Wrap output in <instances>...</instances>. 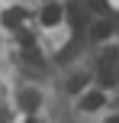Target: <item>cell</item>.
<instances>
[{
  "label": "cell",
  "mask_w": 119,
  "mask_h": 123,
  "mask_svg": "<svg viewBox=\"0 0 119 123\" xmlns=\"http://www.w3.org/2000/svg\"><path fill=\"white\" fill-rule=\"evenodd\" d=\"M19 107H23V110H36L39 107V91H29V87L19 91Z\"/></svg>",
  "instance_id": "obj_4"
},
{
  "label": "cell",
  "mask_w": 119,
  "mask_h": 123,
  "mask_svg": "<svg viewBox=\"0 0 119 123\" xmlns=\"http://www.w3.org/2000/svg\"><path fill=\"white\" fill-rule=\"evenodd\" d=\"M68 87H71V91L77 94V91H81V87H84V78H71V84H68Z\"/></svg>",
  "instance_id": "obj_9"
},
{
  "label": "cell",
  "mask_w": 119,
  "mask_h": 123,
  "mask_svg": "<svg viewBox=\"0 0 119 123\" xmlns=\"http://www.w3.org/2000/svg\"><path fill=\"white\" fill-rule=\"evenodd\" d=\"M90 36H93V39H109V36H113V23H109V19H100V23L90 29Z\"/></svg>",
  "instance_id": "obj_5"
},
{
  "label": "cell",
  "mask_w": 119,
  "mask_h": 123,
  "mask_svg": "<svg viewBox=\"0 0 119 123\" xmlns=\"http://www.w3.org/2000/svg\"><path fill=\"white\" fill-rule=\"evenodd\" d=\"M103 104H106V97H103L100 91H90V94L81 97V107H84V110H100Z\"/></svg>",
  "instance_id": "obj_3"
},
{
  "label": "cell",
  "mask_w": 119,
  "mask_h": 123,
  "mask_svg": "<svg viewBox=\"0 0 119 123\" xmlns=\"http://www.w3.org/2000/svg\"><path fill=\"white\" fill-rule=\"evenodd\" d=\"M23 19H26V10H19V6H13V10L3 13V26H6V29H19Z\"/></svg>",
  "instance_id": "obj_2"
},
{
  "label": "cell",
  "mask_w": 119,
  "mask_h": 123,
  "mask_svg": "<svg viewBox=\"0 0 119 123\" xmlns=\"http://www.w3.org/2000/svg\"><path fill=\"white\" fill-rule=\"evenodd\" d=\"M19 42H23V49H32V45H36V42H32V36H29V32H23V29H19Z\"/></svg>",
  "instance_id": "obj_7"
},
{
  "label": "cell",
  "mask_w": 119,
  "mask_h": 123,
  "mask_svg": "<svg viewBox=\"0 0 119 123\" xmlns=\"http://www.w3.org/2000/svg\"><path fill=\"white\" fill-rule=\"evenodd\" d=\"M61 16H64V13H61L58 3H45V10H42V23H45V26H58Z\"/></svg>",
  "instance_id": "obj_1"
},
{
  "label": "cell",
  "mask_w": 119,
  "mask_h": 123,
  "mask_svg": "<svg viewBox=\"0 0 119 123\" xmlns=\"http://www.w3.org/2000/svg\"><path fill=\"white\" fill-rule=\"evenodd\" d=\"M71 23L81 26V6H71Z\"/></svg>",
  "instance_id": "obj_8"
},
{
  "label": "cell",
  "mask_w": 119,
  "mask_h": 123,
  "mask_svg": "<svg viewBox=\"0 0 119 123\" xmlns=\"http://www.w3.org/2000/svg\"><path fill=\"white\" fill-rule=\"evenodd\" d=\"M90 10H93V13H106L109 3H106V0H90Z\"/></svg>",
  "instance_id": "obj_6"
}]
</instances>
